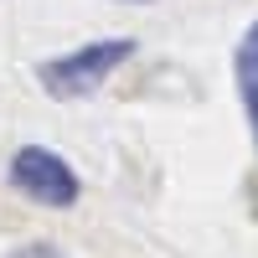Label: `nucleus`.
Wrapping results in <instances>:
<instances>
[{
	"mask_svg": "<svg viewBox=\"0 0 258 258\" xmlns=\"http://www.w3.org/2000/svg\"><path fill=\"white\" fill-rule=\"evenodd\" d=\"M135 57V36H103V41H83L78 52H62L52 62H41L36 68V83L41 93L52 98H88L98 93L103 83L114 78V68H124V62Z\"/></svg>",
	"mask_w": 258,
	"mask_h": 258,
	"instance_id": "1",
	"label": "nucleus"
},
{
	"mask_svg": "<svg viewBox=\"0 0 258 258\" xmlns=\"http://www.w3.org/2000/svg\"><path fill=\"white\" fill-rule=\"evenodd\" d=\"M11 186L21 191L26 202L36 207H73L83 197V181H78V170L57 155V150H41V145H21L16 155H11Z\"/></svg>",
	"mask_w": 258,
	"mask_h": 258,
	"instance_id": "2",
	"label": "nucleus"
},
{
	"mask_svg": "<svg viewBox=\"0 0 258 258\" xmlns=\"http://www.w3.org/2000/svg\"><path fill=\"white\" fill-rule=\"evenodd\" d=\"M232 73H238V98H243V114H248L253 145H258V21H253V26L243 31V41H238Z\"/></svg>",
	"mask_w": 258,
	"mask_h": 258,
	"instance_id": "3",
	"label": "nucleus"
},
{
	"mask_svg": "<svg viewBox=\"0 0 258 258\" xmlns=\"http://www.w3.org/2000/svg\"><path fill=\"white\" fill-rule=\"evenodd\" d=\"M11 258H68L62 248H52V243H21Z\"/></svg>",
	"mask_w": 258,
	"mask_h": 258,
	"instance_id": "4",
	"label": "nucleus"
},
{
	"mask_svg": "<svg viewBox=\"0 0 258 258\" xmlns=\"http://www.w3.org/2000/svg\"><path fill=\"white\" fill-rule=\"evenodd\" d=\"M129 6H150V0H129Z\"/></svg>",
	"mask_w": 258,
	"mask_h": 258,
	"instance_id": "5",
	"label": "nucleus"
}]
</instances>
